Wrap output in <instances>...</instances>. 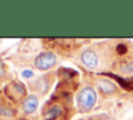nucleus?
<instances>
[{
	"label": "nucleus",
	"instance_id": "nucleus-1",
	"mask_svg": "<svg viewBox=\"0 0 133 120\" xmlns=\"http://www.w3.org/2000/svg\"><path fill=\"white\" fill-rule=\"evenodd\" d=\"M96 101H97V94L94 91V89H91L89 87L81 90V92L78 95L79 106L84 111L90 110L95 105Z\"/></svg>",
	"mask_w": 133,
	"mask_h": 120
},
{
	"label": "nucleus",
	"instance_id": "nucleus-2",
	"mask_svg": "<svg viewBox=\"0 0 133 120\" xmlns=\"http://www.w3.org/2000/svg\"><path fill=\"white\" fill-rule=\"evenodd\" d=\"M56 63V55L53 52H43L35 57L34 65L39 70H47Z\"/></svg>",
	"mask_w": 133,
	"mask_h": 120
},
{
	"label": "nucleus",
	"instance_id": "nucleus-3",
	"mask_svg": "<svg viewBox=\"0 0 133 120\" xmlns=\"http://www.w3.org/2000/svg\"><path fill=\"white\" fill-rule=\"evenodd\" d=\"M81 59L84 65H86L89 68H96L98 65V56L95 52L90 50H86L81 54Z\"/></svg>",
	"mask_w": 133,
	"mask_h": 120
},
{
	"label": "nucleus",
	"instance_id": "nucleus-4",
	"mask_svg": "<svg viewBox=\"0 0 133 120\" xmlns=\"http://www.w3.org/2000/svg\"><path fill=\"white\" fill-rule=\"evenodd\" d=\"M37 105H38V100H37L36 96L29 95L23 102V110L26 113H32L36 110Z\"/></svg>",
	"mask_w": 133,
	"mask_h": 120
},
{
	"label": "nucleus",
	"instance_id": "nucleus-5",
	"mask_svg": "<svg viewBox=\"0 0 133 120\" xmlns=\"http://www.w3.org/2000/svg\"><path fill=\"white\" fill-rule=\"evenodd\" d=\"M98 86H99V89L105 93V94H111V93H114L116 88L115 86L109 81V80H106V79H101L99 82H98Z\"/></svg>",
	"mask_w": 133,
	"mask_h": 120
},
{
	"label": "nucleus",
	"instance_id": "nucleus-6",
	"mask_svg": "<svg viewBox=\"0 0 133 120\" xmlns=\"http://www.w3.org/2000/svg\"><path fill=\"white\" fill-rule=\"evenodd\" d=\"M61 114H62L61 106L58 104H55L47 111V113L45 114V118H46V120H54L57 117H59Z\"/></svg>",
	"mask_w": 133,
	"mask_h": 120
},
{
	"label": "nucleus",
	"instance_id": "nucleus-7",
	"mask_svg": "<svg viewBox=\"0 0 133 120\" xmlns=\"http://www.w3.org/2000/svg\"><path fill=\"white\" fill-rule=\"evenodd\" d=\"M0 115L11 117V116H14V112L10 109H8V107H5V106L0 105Z\"/></svg>",
	"mask_w": 133,
	"mask_h": 120
},
{
	"label": "nucleus",
	"instance_id": "nucleus-8",
	"mask_svg": "<svg viewBox=\"0 0 133 120\" xmlns=\"http://www.w3.org/2000/svg\"><path fill=\"white\" fill-rule=\"evenodd\" d=\"M116 50H117V52H118L119 54H124V53H126V51H127V47H126L124 44H119V45H117Z\"/></svg>",
	"mask_w": 133,
	"mask_h": 120
},
{
	"label": "nucleus",
	"instance_id": "nucleus-9",
	"mask_svg": "<svg viewBox=\"0 0 133 120\" xmlns=\"http://www.w3.org/2000/svg\"><path fill=\"white\" fill-rule=\"evenodd\" d=\"M22 75H23L24 77H26V78H29V77L33 76V72H32L31 70H28V69H26V70H24V71L22 72Z\"/></svg>",
	"mask_w": 133,
	"mask_h": 120
}]
</instances>
